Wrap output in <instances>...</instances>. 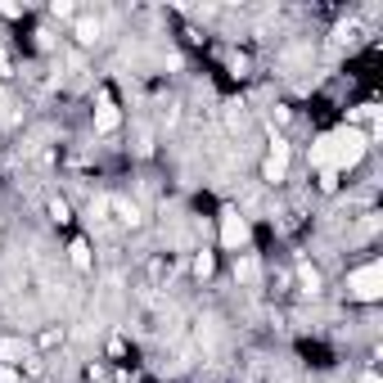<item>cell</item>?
<instances>
[{"label":"cell","instance_id":"1","mask_svg":"<svg viewBox=\"0 0 383 383\" xmlns=\"http://www.w3.org/2000/svg\"><path fill=\"white\" fill-rule=\"evenodd\" d=\"M365 149H370V135H365V131H356V127L333 131V171L356 167V163L365 158Z\"/></svg>","mask_w":383,"mask_h":383},{"label":"cell","instance_id":"2","mask_svg":"<svg viewBox=\"0 0 383 383\" xmlns=\"http://www.w3.org/2000/svg\"><path fill=\"white\" fill-rule=\"evenodd\" d=\"M348 289H352V298H361V302H375L379 293H383V266H379V262H365L361 270H352Z\"/></svg>","mask_w":383,"mask_h":383},{"label":"cell","instance_id":"3","mask_svg":"<svg viewBox=\"0 0 383 383\" xmlns=\"http://www.w3.org/2000/svg\"><path fill=\"white\" fill-rule=\"evenodd\" d=\"M221 244H226V248H244V244H248V221L234 212V207L221 212Z\"/></svg>","mask_w":383,"mask_h":383},{"label":"cell","instance_id":"4","mask_svg":"<svg viewBox=\"0 0 383 383\" xmlns=\"http://www.w3.org/2000/svg\"><path fill=\"white\" fill-rule=\"evenodd\" d=\"M284 171H289V144L275 140V144H270V154H266V163H262V176L266 181H284Z\"/></svg>","mask_w":383,"mask_h":383},{"label":"cell","instance_id":"5","mask_svg":"<svg viewBox=\"0 0 383 383\" xmlns=\"http://www.w3.org/2000/svg\"><path fill=\"white\" fill-rule=\"evenodd\" d=\"M28 356H32V348L23 338H5V343H0V361H5V365H23Z\"/></svg>","mask_w":383,"mask_h":383},{"label":"cell","instance_id":"6","mask_svg":"<svg viewBox=\"0 0 383 383\" xmlns=\"http://www.w3.org/2000/svg\"><path fill=\"white\" fill-rule=\"evenodd\" d=\"M311 163L320 171H333V135H320V140L311 144Z\"/></svg>","mask_w":383,"mask_h":383},{"label":"cell","instance_id":"7","mask_svg":"<svg viewBox=\"0 0 383 383\" xmlns=\"http://www.w3.org/2000/svg\"><path fill=\"white\" fill-rule=\"evenodd\" d=\"M113 127H118V108L104 100V104H100V113H95V131H104V135H108Z\"/></svg>","mask_w":383,"mask_h":383},{"label":"cell","instance_id":"8","mask_svg":"<svg viewBox=\"0 0 383 383\" xmlns=\"http://www.w3.org/2000/svg\"><path fill=\"white\" fill-rule=\"evenodd\" d=\"M212 266H217V262H212V253H199V257H194V275H203V280H207V275H212Z\"/></svg>","mask_w":383,"mask_h":383},{"label":"cell","instance_id":"9","mask_svg":"<svg viewBox=\"0 0 383 383\" xmlns=\"http://www.w3.org/2000/svg\"><path fill=\"white\" fill-rule=\"evenodd\" d=\"M234 275H239V280H257V262H253V257H239V266H234Z\"/></svg>","mask_w":383,"mask_h":383},{"label":"cell","instance_id":"10","mask_svg":"<svg viewBox=\"0 0 383 383\" xmlns=\"http://www.w3.org/2000/svg\"><path fill=\"white\" fill-rule=\"evenodd\" d=\"M72 266H91V248H86V244H72Z\"/></svg>","mask_w":383,"mask_h":383},{"label":"cell","instance_id":"11","mask_svg":"<svg viewBox=\"0 0 383 383\" xmlns=\"http://www.w3.org/2000/svg\"><path fill=\"white\" fill-rule=\"evenodd\" d=\"M100 36V23H77V41H95Z\"/></svg>","mask_w":383,"mask_h":383},{"label":"cell","instance_id":"12","mask_svg":"<svg viewBox=\"0 0 383 383\" xmlns=\"http://www.w3.org/2000/svg\"><path fill=\"white\" fill-rule=\"evenodd\" d=\"M50 217L55 221H68V203L64 199H50Z\"/></svg>","mask_w":383,"mask_h":383},{"label":"cell","instance_id":"13","mask_svg":"<svg viewBox=\"0 0 383 383\" xmlns=\"http://www.w3.org/2000/svg\"><path fill=\"white\" fill-rule=\"evenodd\" d=\"M302 284H307V293H316V289H320V275H316V270H311V266H307V270H302Z\"/></svg>","mask_w":383,"mask_h":383},{"label":"cell","instance_id":"14","mask_svg":"<svg viewBox=\"0 0 383 383\" xmlns=\"http://www.w3.org/2000/svg\"><path fill=\"white\" fill-rule=\"evenodd\" d=\"M0 383H23V379H18L14 365H0Z\"/></svg>","mask_w":383,"mask_h":383},{"label":"cell","instance_id":"15","mask_svg":"<svg viewBox=\"0 0 383 383\" xmlns=\"http://www.w3.org/2000/svg\"><path fill=\"white\" fill-rule=\"evenodd\" d=\"M338 185V171H320V190H333Z\"/></svg>","mask_w":383,"mask_h":383},{"label":"cell","instance_id":"16","mask_svg":"<svg viewBox=\"0 0 383 383\" xmlns=\"http://www.w3.org/2000/svg\"><path fill=\"white\" fill-rule=\"evenodd\" d=\"M365 383H379V379H375V375H365Z\"/></svg>","mask_w":383,"mask_h":383}]
</instances>
